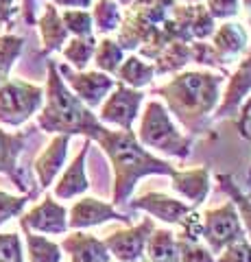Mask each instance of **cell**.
<instances>
[{
    "mask_svg": "<svg viewBox=\"0 0 251 262\" xmlns=\"http://www.w3.org/2000/svg\"><path fill=\"white\" fill-rule=\"evenodd\" d=\"M37 127L46 134H81L87 140H99L107 131V127H103V122L94 116L92 110L66 85L55 61H48L44 105L37 116Z\"/></svg>",
    "mask_w": 251,
    "mask_h": 262,
    "instance_id": "6da1fadb",
    "label": "cell"
},
{
    "mask_svg": "<svg viewBox=\"0 0 251 262\" xmlns=\"http://www.w3.org/2000/svg\"><path fill=\"white\" fill-rule=\"evenodd\" d=\"M103 151L114 166V203H127L129 194L133 192L138 179L144 175H173L175 168L168 162L151 155L138 142V136L131 129L105 131L99 138Z\"/></svg>",
    "mask_w": 251,
    "mask_h": 262,
    "instance_id": "7a4b0ae2",
    "label": "cell"
},
{
    "mask_svg": "<svg viewBox=\"0 0 251 262\" xmlns=\"http://www.w3.org/2000/svg\"><path fill=\"white\" fill-rule=\"evenodd\" d=\"M223 72H194L186 70L175 75L168 83L157 88V94L166 101L171 110L184 127L197 131L201 127V120H206L210 112L216 110L218 96H221Z\"/></svg>",
    "mask_w": 251,
    "mask_h": 262,
    "instance_id": "3957f363",
    "label": "cell"
},
{
    "mask_svg": "<svg viewBox=\"0 0 251 262\" xmlns=\"http://www.w3.org/2000/svg\"><path fill=\"white\" fill-rule=\"evenodd\" d=\"M138 142L149 149H157L162 153H168L173 158H188L192 140L181 136L173 125L166 107L157 101L147 103L142 114L140 131H138Z\"/></svg>",
    "mask_w": 251,
    "mask_h": 262,
    "instance_id": "277c9868",
    "label": "cell"
},
{
    "mask_svg": "<svg viewBox=\"0 0 251 262\" xmlns=\"http://www.w3.org/2000/svg\"><path fill=\"white\" fill-rule=\"evenodd\" d=\"M44 88L22 79H7L0 83V122L20 127L42 110Z\"/></svg>",
    "mask_w": 251,
    "mask_h": 262,
    "instance_id": "5b68a950",
    "label": "cell"
},
{
    "mask_svg": "<svg viewBox=\"0 0 251 262\" xmlns=\"http://www.w3.org/2000/svg\"><path fill=\"white\" fill-rule=\"evenodd\" d=\"M201 236L206 238L210 251H221L230 243L238 241L245 236L242 232V223L234 203H227L223 208L208 210L203 216V227H201Z\"/></svg>",
    "mask_w": 251,
    "mask_h": 262,
    "instance_id": "8992f818",
    "label": "cell"
},
{
    "mask_svg": "<svg viewBox=\"0 0 251 262\" xmlns=\"http://www.w3.org/2000/svg\"><path fill=\"white\" fill-rule=\"evenodd\" d=\"M142 98H144L142 92H138V90L116 81L111 94L105 96V101L101 103L99 120L101 122H109V125H116L120 129L129 131L133 127V120L138 118Z\"/></svg>",
    "mask_w": 251,
    "mask_h": 262,
    "instance_id": "52a82bcc",
    "label": "cell"
},
{
    "mask_svg": "<svg viewBox=\"0 0 251 262\" xmlns=\"http://www.w3.org/2000/svg\"><path fill=\"white\" fill-rule=\"evenodd\" d=\"M57 70L63 77V81H66V85L90 110L99 107V105L105 101V96H107L116 85V79H111V75H105L101 70L83 72V70H72L70 66H57Z\"/></svg>",
    "mask_w": 251,
    "mask_h": 262,
    "instance_id": "ba28073f",
    "label": "cell"
},
{
    "mask_svg": "<svg viewBox=\"0 0 251 262\" xmlns=\"http://www.w3.org/2000/svg\"><path fill=\"white\" fill-rule=\"evenodd\" d=\"M153 221L147 219L140 225L120 229L105 238V247H107L109 256H114L118 262H138L144 256V247H147V238L153 232Z\"/></svg>",
    "mask_w": 251,
    "mask_h": 262,
    "instance_id": "9c48e42d",
    "label": "cell"
},
{
    "mask_svg": "<svg viewBox=\"0 0 251 262\" xmlns=\"http://www.w3.org/2000/svg\"><path fill=\"white\" fill-rule=\"evenodd\" d=\"M20 227L35 234H63L68 229V210L46 196L20 219Z\"/></svg>",
    "mask_w": 251,
    "mask_h": 262,
    "instance_id": "30bf717a",
    "label": "cell"
},
{
    "mask_svg": "<svg viewBox=\"0 0 251 262\" xmlns=\"http://www.w3.org/2000/svg\"><path fill=\"white\" fill-rule=\"evenodd\" d=\"M107 221H123L129 223V216L116 212L114 206L105 203L94 196H85V199L77 201L70 208V219H68V227L72 229H85V227H94V225H103Z\"/></svg>",
    "mask_w": 251,
    "mask_h": 262,
    "instance_id": "8fae6325",
    "label": "cell"
},
{
    "mask_svg": "<svg viewBox=\"0 0 251 262\" xmlns=\"http://www.w3.org/2000/svg\"><path fill=\"white\" fill-rule=\"evenodd\" d=\"M251 94V42L245 51V57L238 63L236 72L230 77L227 81V90L223 94V101L216 105V118L230 116L232 112L238 110V105H242V101Z\"/></svg>",
    "mask_w": 251,
    "mask_h": 262,
    "instance_id": "7c38bea8",
    "label": "cell"
},
{
    "mask_svg": "<svg viewBox=\"0 0 251 262\" xmlns=\"http://www.w3.org/2000/svg\"><path fill=\"white\" fill-rule=\"evenodd\" d=\"M212 51L218 66L227 63L232 59H236L238 55H242L249 46V33L245 29V24L240 22H223L221 27H216L212 33Z\"/></svg>",
    "mask_w": 251,
    "mask_h": 262,
    "instance_id": "4fadbf2b",
    "label": "cell"
},
{
    "mask_svg": "<svg viewBox=\"0 0 251 262\" xmlns=\"http://www.w3.org/2000/svg\"><path fill=\"white\" fill-rule=\"evenodd\" d=\"M27 140H29V134H9V131L0 129V173L11 177L15 188L24 194L29 192V184L20 173L18 160H20V153L24 151Z\"/></svg>",
    "mask_w": 251,
    "mask_h": 262,
    "instance_id": "5bb4252c",
    "label": "cell"
},
{
    "mask_svg": "<svg viewBox=\"0 0 251 262\" xmlns=\"http://www.w3.org/2000/svg\"><path fill=\"white\" fill-rule=\"evenodd\" d=\"M68 144H70V136L57 134L51 140V144L35 158L33 170H35L37 182L42 188L53 186L55 177H57L59 170L63 168V162H66V155H68Z\"/></svg>",
    "mask_w": 251,
    "mask_h": 262,
    "instance_id": "9a60e30c",
    "label": "cell"
},
{
    "mask_svg": "<svg viewBox=\"0 0 251 262\" xmlns=\"http://www.w3.org/2000/svg\"><path fill=\"white\" fill-rule=\"evenodd\" d=\"M131 208L149 212L151 216L164 221V223H179V219L192 210V206H188V203L177 201L173 196H166L162 192H149L138 196V199L131 201Z\"/></svg>",
    "mask_w": 251,
    "mask_h": 262,
    "instance_id": "2e32d148",
    "label": "cell"
},
{
    "mask_svg": "<svg viewBox=\"0 0 251 262\" xmlns=\"http://www.w3.org/2000/svg\"><path fill=\"white\" fill-rule=\"evenodd\" d=\"M35 24L39 29V37H42V55H51L55 51H61V46L68 42L70 33L61 20V13L57 11V7H55L51 0L44 5V13L39 15Z\"/></svg>",
    "mask_w": 251,
    "mask_h": 262,
    "instance_id": "e0dca14e",
    "label": "cell"
},
{
    "mask_svg": "<svg viewBox=\"0 0 251 262\" xmlns=\"http://www.w3.org/2000/svg\"><path fill=\"white\" fill-rule=\"evenodd\" d=\"M59 247L68 251L72 262H109V251L105 243L92 234L79 232V229L66 236Z\"/></svg>",
    "mask_w": 251,
    "mask_h": 262,
    "instance_id": "ac0fdd59",
    "label": "cell"
},
{
    "mask_svg": "<svg viewBox=\"0 0 251 262\" xmlns=\"http://www.w3.org/2000/svg\"><path fill=\"white\" fill-rule=\"evenodd\" d=\"M90 153V140L83 144V149L77 155L72 164L66 168V173L59 177V182L55 184V196L57 199H75V196L83 194L90 184H87V175H85V158Z\"/></svg>",
    "mask_w": 251,
    "mask_h": 262,
    "instance_id": "d6986e66",
    "label": "cell"
},
{
    "mask_svg": "<svg viewBox=\"0 0 251 262\" xmlns=\"http://www.w3.org/2000/svg\"><path fill=\"white\" fill-rule=\"evenodd\" d=\"M171 177H173V188L190 201L192 208L208 199V192H210V170L208 168L175 170Z\"/></svg>",
    "mask_w": 251,
    "mask_h": 262,
    "instance_id": "ffe728a7",
    "label": "cell"
},
{
    "mask_svg": "<svg viewBox=\"0 0 251 262\" xmlns=\"http://www.w3.org/2000/svg\"><path fill=\"white\" fill-rule=\"evenodd\" d=\"M118 72V81L133 90H140L144 85H149L153 77H155V68L151 63H147L140 55H129L127 59H123Z\"/></svg>",
    "mask_w": 251,
    "mask_h": 262,
    "instance_id": "44dd1931",
    "label": "cell"
},
{
    "mask_svg": "<svg viewBox=\"0 0 251 262\" xmlns=\"http://www.w3.org/2000/svg\"><path fill=\"white\" fill-rule=\"evenodd\" d=\"M144 249L151 262H179V245H177L175 234L168 229H153Z\"/></svg>",
    "mask_w": 251,
    "mask_h": 262,
    "instance_id": "7402d4cb",
    "label": "cell"
},
{
    "mask_svg": "<svg viewBox=\"0 0 251 262\" xmlns=\"http://www.w3.org/2000/svg\"><path fill=\"white\" fill-rule=\"evenodd\" d=\"M155 75H168V72H179L186 68V63L192 61L190 57V44L188 42H171L166 48H162L155 57Z\"/></svg>",
    "mask_w": 251,
    "mask_h": 262,
    "instance_id": "603a6c76",
    "label": "cell"
},
{
    "mask_svg": "<svg viewBox=\"0 0 251 262\" xmlns=\"http://www.w3.org/2000/svg\"><path fill=\"white\" fill-rule=\"evenodd\" d=\"M96 51V37L87 35V37H68V42L61 46V55L75 70H85L87 63L92 61Z\"/></svg>",
    "mask_w": 251,
    "mask_h": 262,
    "instance_id": "cb8c5ba5",
    "label": "cell"
},
{
    "mask_svg": "<svg viewBox=\"0 0 251 262\" xmlns=\"http://www.w3.org/2000/svg\"><path fill=\"white\" fill-rule=\"evenodd\" d=\"M92 22L94 29L101 33V35H109V33H116L120 29V22H123V9L116 0H99V3H92Z\"/></svg>",
    "mask_w": 251,
    "mask_h": 262,
    "instance_id": "d4e9b609",
    "label": "cell"
},
{
    "mask_svg": "<svg viewBox=\"0 0 251 262\" xmlns=\"http://www.w3.org/2000/svg\"><path fill=\"white\" fill-rule=\"evenodd\" d=\"M123 59H125V48L118 44V39L103 37L101 42H96L94 63L101 72H105V75H116V70L120 68Z\"/></svg>",
    "mask_w": 251,
    "mask_h": 262,
    "instance_id": "484cf974",
    "label": "cell"
},
{
    "mask_svg": "<svg viewBox=\"0 0 251 262\" xmlns=\"http://www.w3.org/2000/svg\"><path fill=\"white\" fill-rule=\"evenodd\" d=\"M24 232V241H27V253L29 262H61V247L57 243L48 241L46 236H39L29 229Z\"/></svg>",
    "mask_w": 251,
    "mask_h": 262,
    "instance_id": "4316f807",
    "label": "cell"
},
{
    "mask_svg": "<svg viewBox=\"0 0 251 262\" xmlns=\"http://www.w3.org/2000/svg\"><path fill=\"white\" fill-rule=\"evenodd\" d=\"M24 39L11 33H0V83H5L9 79V72L13 68V63L18 61V57L22 55Z\"/></svg>",
    "mask_w": 251,
    "mask_h": 262,
    "instance_id": "83f0119b",
    "label": "cell"
},
{
    "mask_svg": "<svg viewBox=\"0 0 251 262\" xmlns=\"http://www.w3.org/2000/svg\"><path fill=\"white\" fill-rule=\"evenodd\" d=\"M61 20L66 24L68 33L75 37H87V35H92V31H94L92 13L85 9H66L61 13Z\"/></svg>",
    "mask_w": 251,
    "mask_h": 262,
    "instance_id": "f1b7e54d",
    "label": "cell"
},
{
    "mask_svg": "<svg viewBox=\"0 0 251 262\" xmlns=\"http://www.w3.org/2000/svg\"><path fill=\"white\" fill-rule=\"evenodd\" d=\"M216 29V20L212 18V13L206 9V5L197 3L192 9V18H190V33L192 39H208L212 37V33Z\"/></svg>",
    "mask_w": 251,
    "mask_h": 262,
    "instance_id": "f546056e",
    "label": "cell"
},
{
    "mask_svg": "<svg viewBox=\"0 0 251 262\" xmlns=\"http://www.w3.org/2000/svg\"><path fill=\"white\" fill-rule=\"evenodd\" d=\"M218 184H221L225 190L232 194L234 203H236L238 210H240V214H238V216H240V223L245 225L247 234H249V238H251V199L242 196V192L238 190V186L232 182V177H230V175H218Z\"/></svg>",
    "mask_w": 251,
    "mask_h": 262,
    "instance_id": "4dcf8cb0",
    "label": "cell"
},
{
    "mask_svg": "<svg viewBox=\"0 0 251 262\" xmlns=\"http://www.w3.org/2000/svg\"><path fill=\"white\" fill-rule=\"evenodd\" d=\"M177 245H179V262H214L212 251L201 247L197 241L177 238Z\"/></svg>",
    "mask_w": 251,
    "mask_h": 262,
    "instance_id": "1f68e13d",
    "label": "cell"
},
{
    "mask_svg": "<svg viewBox=\"0 0 251 262\" xmlns=\"http://www.w3.org/2000/svg\"><path fill=\"white\" fill-rule=\"evenodd\" d=\"M0 262H24L22 241L18 234H0Z\"/></svg>",
    "mask_w": 251,
    "mask_h": 262,
    "instance_id": "d6a6232c",
    "label": "cell"
},
{
    "mask_svg": "<svg viewBox=\"0 0 251 262\" xmlns=\"http://www.w3.org/2000/svg\"><path fill=\"white\" fill-rule=\"evenodd\" d=\"M27 201H29V194L13 196L0 190V225H5L9 219L22 214V210L27 208Z\"/></svg>",
    "mask_w": 251,
    "mask_h": 262,
    "instance_id": "836d02e7",
    "label": "cell"
},
{
    "mask_svg": "<svg viewBox=\"0 0 251 262\" xmlns=\"http://www.w3.org/2000/svg\"><path fill=\"white\" fill-rule=\"evenodd\" d=\"M221 251L223 253L214 262H251V243H247L245 238L230 243L227 247Z\"/></svg>",
    "mask_w": 251,
    "mask_h": 262,
    "instance_id": "e575fe53",
    "label": "cell"
},
{
    "mask_svg": "<svg viewBox=\"0 0 251 262\" xmlns=\"http://www.w3.org/2000/svg\"><path fill=\"white\" fill-rule=\"evenodd\" d=\"M206 9L214 20H232L240 11V0H206Z\"/></svg>",
    "mask_w": 251,
    "mask_h": 262,
    "instance_id": "d590c367",
    "label": "cell"
},
{
    "mask_svg": "<svg viewBox=\"0 0 251 262\" xmlns=\"http://www.w3.org/2000/svg\"><path fill=\"white\" fill-rule=\"evenodd\" d=\"M18 13V0H0V27H11Z\"/></svg>",
    "mask_w": 251,
    "mask_h": 262,
    "instance_id": "8d00e7d4",
    "label": "cell"
},
{
    "mask_svg": "<svg viewBox=\"0 0 251 262\" xmlns=\"http://www.w3.org/2000/svg\"><path fill=\"white\" fill-rule=\"evenodd\" d=\"M20 11H22L24 22L33 27V24L37 22V0H22Z\"/></svg>",
    "mask_w": 251,
    "mask_h": 262,
    "instance_id": "74e56055",
    "label": "cell"
},
{
    "mask_svg": "<svg viewBox=\"0 0 251 262\" xmlns=\"http://www.w3.org/2000/svg\"><path fill=\"white\" fill-rule=\"evenodd\" d=\"M51 3L55 7H63V9H87L94 0H51Z\"/></svg>",
    "mask_w": 251,
    "mask_h": 262,
    "instance_id": "f35d334b",
    "label": "cell"
},
{
    "mask_svg": "<svg viewBox=\"0 0 251 262\" xmlns=\"http://www.w3.org/2000/svg\"><path fill=\"white\" fill-rule=\"evenodd\" d=\"M251 116V96L247 98V103H245V107H242V114H240V122H238V129H240V134L247 138V120Z\"/></svg>",
    "mask_w": 251,
    "mask_h": 262,
    "instance_id": "ab89813d",
    "label": "cell"
},
{
    "mask_svg": "<svg viewBox=\"0 0 251 262\" xmlns=\"http://www.w3.org/2000/svg\"><path fill=\"white\" fill-rule=\"evenodd\" d=\"M240 5H242V7H245V9H247V11H251V0H240Z\"/></svg>",
    "mask_w": 251,
    "mask_h": 262,
    "instance_id": "60d3db41",
    "label": "cell"
},
{
    "mask_svg": "<svg viewBox=\"0 0 251 262\" xmlns=\"http://www.w3.org/2000/svg\"><path fill=\"white\" fill-rule=\"evenodd\" d=\"M116 3H118L120 7H129V5H131V3H133V0H116Z\"/></svg>",
    "mask_w": 251,
    "mask_h": 262,
    "instance_id": "b9f144b4",
    "label": "cell"
},
{
    "mask_svg": "<svg viewBox=\"0 0 251 262\" xmlns=\"http://www.w3.org/2000/svg\"><path fill=\"white\" fill-rule=\"evenodd\" d=\"M184 5H197V3H203V0H179Z\"/></svg>",
    "mask_w": 251,
    "mask_h": 262,
    "instance_id": "7bdbcfd3",
    "label": "cell"
},
{
    "mask_svg": "<svg viewBox=\"0 0 251 262\" xmlns=\"http://www.w3.org/2000/svg\"><path fill=\"white\" fill-rule=\"evenodd\" d=\"M247 179H249V182H251V166H249V173H247Z\"/></svg>",
    "mask_w": 251,
    "mask_h": 262,
    "instance_id": "ee69618b",
    "label": "cell"
},
{
    "mask_svg": "<svg viewBox=\"0 0 251 262\" xmlns=\"http://www.w3.org/2000/svg\"><path fill=\"white\" fill-rule=\"evenodd\" d=\"M138 262H140V260H138ZM142 262H151V260H142Z\"/></svg>",
    "mask_w": 251,
    "mask_h": 262,
    "instance_id": "f6af8a7d",
    "label": "cell"
},
{
    "mask_svg": "<svg viewBox=\"0 0 251 262\" xmlns=\"http://www.w3.org/2000/svg\"><path fill=\"white\" fill-rule=\"evenodd\" d=\"M249 24H251V15H249Z\"/></svg>",
    "mask_w": 251,
    "mask_h": 262,
    "instance_id": "bcb514c9",
    "label": "cell"
},
{
    "mask_svg": "<svg viewBox=\"0 0 251 262\" xmlns=\"http://www.w3.org/2000/svg\"><path fill=\"white\" fill-rule=\"evenodd\" d=\"M0 31H3V27H0Z\"/></svg>",
    "mask_w": 251,
    "mask_h": 262,
    "instance_id": "7dc6e473",
    "label": "cell"
}]
</instances>
